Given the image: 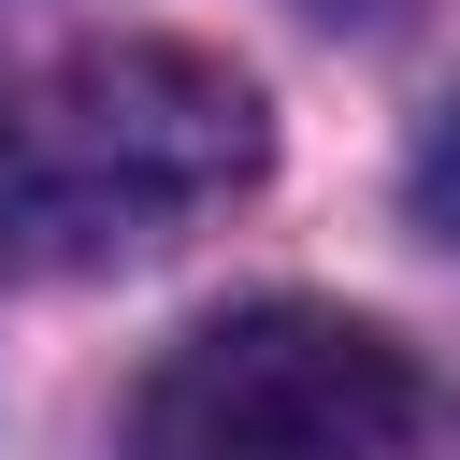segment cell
<instances>
[{
    "mask_svg": "<svg viewBox=\"0 0 460 460\" xmlns=\"http://www.w3.org/2000/svg\"><path fill=\"white\" fill-rule=\"evenodd\" d=\"M273 172V101L201 43H86L0 115V230L43 259H129Z\"/></svg>",
    "mask_w": 460,
    "mask_h": 460,
    "instance_id": "6da1fadb",
    "label": "cell"
},
{
    "mask_svg": "<svg viewBox=\"0 0 460 460\" xmlns=\"http://www.w3.org/2000/svg\"><path fill=\"white\" fill-rule=\"evenodd\" d=\"M129 460H417V359L345 302H230L129 388Z\"/></svg>",
    "mask_w": 460,
    "mask_h": 460,
    "instance_id": "7a4b0ae2",
    "label": "cell"
},
{
    "mask_svg": "<svg viewBox=\"0 0 460 460\" xmlns=\"http://www.w3.org/2000/svg\"><path fill=\"white\" fill-rule=\"evenodd\" d=\"M402 201H417V230H431V244H460V101L417 129V158H402Z\"/></svg>",
    "mask_w": 460,
    "mask_h": 460,
    "instance_id": "3957f363",
    "label": "cell"
}]
</instances>
